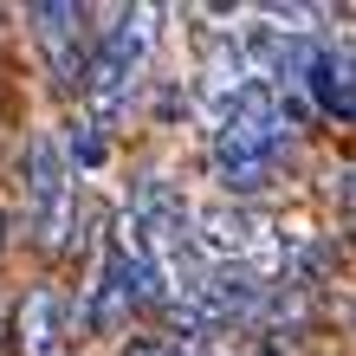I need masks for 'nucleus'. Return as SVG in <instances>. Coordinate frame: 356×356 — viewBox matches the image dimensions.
Masks as SVG:
<instances>
[{
    "label": "nucleus",
    "mask_w": 356,
    "mask_h": 356,
    "mask_svg": "<svg viewBox=\"0 0 356 356\" xmlns=\"http://www.w3.org/2000/svg\"><path fill=\"white\" fill-rule=\"evenodd\" d=\"M291 117H298V104L285 91L253 85L234 104V117H220L207 130V175L220 181L227 201H253L272 188L279 162L291 156Z\"/></svg>",
    "instance_id": "obj_1"
},
{
    "label": "nucleus",
    "mask_w": 356,
    "mask_h": 356,
    "mask_svg": "<svg viewBox=\"0 0 356 356\" xmlns=\"http://www.w3.org/2000/svg\"><path fill=\"white\" fill-rule=\"evenodd\" d=\"M149 46H156V7H117L111 26H97L91 78H85V111H91L97 130L130 111V97L143 85V65H149Z\"/></svg>",
    "instance_id": "obj_2"
},
{
    "label": "nucleus",
    "mask_w": 356,
    "mask_h": 356,
    "mask_svg": "<svg viewBox=\"0 0 356 356\" xmlns=\"http://www.w3.org/2000/svg\"><path fill=\"white\" fill-rule=\"evenodd\" d=\"M72 220H78V181H72V156L52 130H39L26 143V227L46 253L72 246Z\"/></svg>",
    "instance_id": "obj_3"
},
{
    "label": "nucleus",
    "mask_w": 356,
    "mask_h": 356,
    "mask_svg": "<svg viewBox=\"0 0 356 356\" xmlns=\"http://www.w3.org/2000/svg\"><path fill=\"white\" fill-rule=\"evenodd\" d=\"M33 33H39V46H46V58H52V78L85 97V78H91L85 7H33Z\"/></svg>",
    "instance_id": "obj_4"
},
{
    "label": "nucleus",
    "mask_w": 356,
    "mask_h": 356,
    "mask_svg": "<svg viewBox=\"0 0 356 356\" xmlns=\"http://www.w3.org/2000/svg\"><path fill=\"white\" fill-rule=\"evenodd\" d=\"M65 343V298L52 285H33L13 305V356H58Z\"/></svg>",
    "instance_id": "obj_5"
},
{
    "label": "nucleus",
    "mask_w": 356,
    "mask_h": 356,
    "mask_svg": "<svg viewBox=\"0 0 356 356\" xmlns=\"http://www.w3.org/2000/svg\"><path fill=\"white\" fill-rule=\"evenodd\" d=\"M72 162H78V169H97V162H104V136H97L91 117L72 123Z\"/></svg>",
    "instance_id": "obj_6"
}]
</instances>
